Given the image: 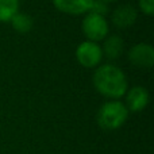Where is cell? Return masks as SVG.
Wrapping results in <instances>:
<instances>
[{"instance_id": "cell-1", "label": "cell", "mask_w": 154, "mask_h": 154, "mask_svg": "<svg viewBox=\"0 0 154 154\" xmlns=\"http://www.w3.org/2000/svg\"><path fill=\"white\" fill-rule=\"evenodd\" d=\"M93 85L101 95L119 99L127 92V77L120 68L112 64H103L93 73Z\"/></svg>"}, {"instance_id": "cell-2", "label": "cell", "mask_w": 154, "mask_h": 154, "mask_svg": "<svg viewBox=\"0 0 154 154\" xmlns=\"http://www.w3.org/2000/svg\"><path fill=\"white\" fill-rule=\"evenodd\" d=\"M128 118V109L122 101H107L97 111V123L104 130H116Z\"/></svg>"}, {"instance_id": "cell-3", "label": "cell", "mask_w": 154, "mask_h": 154, "mask_svg": "<svg viewBox=\"0 0 154 154\" xmlns=\"http://www.w3.org/2000/svg\"><path fill=\"white\" fill-rule=\"evenodd\" d=\"M82 31L88 41L97 42L104 39L108 34V22L104 16L89 12L82 19Z\"/></svg>"}, {"instance_id": "cell-4", "label": "cell", "mask_w": 154, "mask_h": 154, "mask_svg": "<svg viewBox=\"0 0 154 154\" xmlns=\"http://www.w3.org/2000/svg\"><path fill=\"white\" fill-rule=\"evenodd\" d=\"M76 58L82 66L93 68L100 64L103 58V50L97 42L84 41L76 49Z\"/></svg>"}, {"instance_id": "cell-5", "label": "cell", "mask_w": 154, "mask_h": 154, "mask_svg": "<svg viewBox=\"0 0 154 154\" xmlns=\"http://www.w3.org/2000/svg\"><path fill=\"white\" fill-rule=\"evenodd\" d=\"M128 60L139 68H150L154 62V48L149 43H137L128 50Z\"/></svg>"}, {"instance_id": "cell-6", "label": "cell", "mask_w": 154, "mask_h": 154, "mask_svg": "<svg viewBox=\"0 0 154 154\" xmlns=\"http://www.w3.org/2000/svg\"><path fill=\"white\" fill-rule=\"evenodd\" d=\"M150 96L146 88L143 87H133L130 91L126 92V108L128 111L139 112L149 104Z\"/></svg>"}, {"instance_id": "cell-7", "label": "cell", "mask_w": 154, "mask_h": 154, "mask_svg": "<svg viewBox=\"0 0 154 154\" xmlns=\"http://www.w3.org/2000/svg\"><path fill=\"white\" fill-rule=\"evenodd\" d=\"M93 0H53L57 10L72 15H79L91 11Z\"/></svg>"}, {"instance_id": "cell-8", "label": "cell", "mask_w": 154, "mask_h": 154, "mask_svg": "<svg viewBox=\"0 0 154 154\" xmlns=\"http://www.w3.org/2000/svg\"><path fill=\"white\" fill-rule=\"evenodd\" d=\"M135 19H137V10L130 4L119 5L112 12V22L115 23V26L120 27V29L131 26L135 22Z\"/></svg>"}, {"instance_id": "cell-9", "label": "cell", "mask_w": 154, "mask_h": 154, "mask_svg": "<svg viewBox=\"0 0 154 154\" xmlns=\"http://www.w3.org/2000/svg\"><path fill=\"white\" fill-rule=\"evenodd\" d=\"M122 49H123V42H122V38L118 37V35H111L106 39L104 42V46L101 48L103 50V54H106L108 58H118L122 53Z\"/></svg>"}, {"instance_id": "cell-10", "label": "cell", "mask_w": 154, "mask_h": 154, "mask_svg": "<svg viewBox=\"0 0 154 154\" xmlns=\"http://www.w3.org/2000/svg\"><path fill=\"white\" fill-rule=\"evenodd\" d=\"M11 24L12 27L19 32H29L32 27V18L29 14H23V12H16L15 15L11 18Z\"/></svg>"}, {"instance_id": "cell-11", "label": "cell", "mask_w": 154, "mask_h": 154, "mask_svg": "<svg viewBox=\"0 0 154 154\" xmlns=\"http://www.w3.org/2000/svg\"><path fill=\"white\" fill-rule=\"evenodd\" d=\"M19 0H0V20L8 22L18 12Z\"/></svg>"}, {"instance_id": "cell-12", "label": "cell", "mask_w": 154, "mask_h": 154, "mask_svg": "<svg viewBox=\"0 0 154 154\" xmlns=\"http://www.w3.org/2000/svg\"><path fill=\"white\" fill-rule=\"evenodd\" d=\"M91 12L97 14V15L104 16V14L107 12V5L104 0H93L92 7H91Z\"/></svg>"}, {"instance_id": "cell-13", "label": "cell", "mask_w": 154, "mask_h": 154, "mask_svg": "<svg viewBox=\"0 0 154 154\" xmlns=\"http://www.w3.org/2000/svg\"><path fill=\"white\" fill-rule=\"evenodd\" d=\"M139 8L147 15H153L154 12V0H139Z\"/></svg>"}, {"instance_id": "cell-14", "label": "cell", "mask_w": 154, "mask_h": 154, "mask_svg": "<svg viewBox=\"0 0 154 154\" xmlns=\"http://www.w3.org/2000/svg\"><path fill=\"white\" fill-rule=\"evenodd\" d=\"M104 2H114V0H104Z\"/></svg>"}]
</instances>
